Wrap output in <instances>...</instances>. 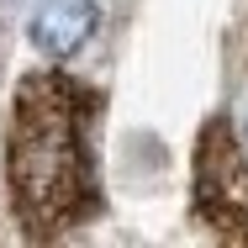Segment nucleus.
I'll return each instance as SVG.
<instances>
[{"mask_svg": "<svg viewBox=\"0 0 248 248\" xmlns=\"http://www.w3.org/2000/svg\"><path fill=\"white\" fill-rule=\"evenodd\" d=\"M100 111V90L63 69H32L16 79L5 122V196L27 243L69 238L106 211L95 169Z\"/></svg>", "mask_w": 248, "mask_h": 248, "instance_id": "obj_1", "label": "nucleus"}, {"mask_svg": "<svg viewBox=\"0 0 248 248\" xmlns=\"http://www.w3.org/2000/svg\"><path fill=\"white\" fill-rule=\"evenodd\" d=\"M196 217L227 243H248V153L211 116L196 138Z\"/></svg>", "mask_w": 248, "mask_h": 248, "instance_id": "obj_2", "label": "nucleus"}, {"mask_svg": "<svg viewBox=\"0 0 248 248\" xmlns=\"http://www.w3.org/2000/svg\"><path fill=\"white\" fill-rule=\"evenodd\" d=\"M95 21H100V5L95 0H37L32 5V48L53 58V63H69L74 53L95 37Z\"/></svg>", "mask_w": 248, "mask_h": 248, "instance_id": "obj_3", "label": "nucleus"}, {"mask_svg": "<svg viewBox=\"0 0 248 248\" xmlns=\"http://www.w3.org/2000/svg\"><path fill=\"white\" fill-rule=\"evenodd\" d=\"M243 143H248V122H243Z\"/></svg>", "mask_w": 248, "mask_h": 248, "instance_id": "obj_4", "label": "nucleus"}]
</instances>
